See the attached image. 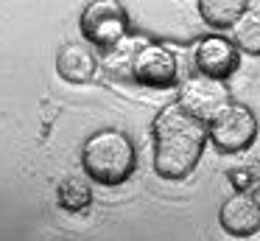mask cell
Segmentation results:
<instances>
[{"instance_id": "obj_1", "label": "cell", "mask_w": 260, "mask_h": 241, "mask_svg": "<svg viewBox=\"0 0 260 241\" xmlns=\"http://www.w3.org/2000/svg\"><path fill=\"white\" fill-rule=\"evenodd\" d=\"M154 146H157L154 151L157 171L168 179H182L202 157L204 129L179 106H165L154 121Z\"/></svg>"}, {"instance_id": "obj_2", "label": "cell", "mask_w": 260, "mask_h": 241, "mask_svg": "<svg viewBox=\"0 0 260 241\" xmlns=\"http://www.w3.org/2000/svg\"><path fill=\"white\" fill-rule=\"evenodd\" d=\"M104 59H107V67L115 78H126V82H135V84L162 87V84L174 82V73H176L174 56L162 45H154L148 39L123 37L112 48H107Z\"/></svg>"}, {"instance_id": "obj_3", "label": "cell", "mask_w": 260, "mask_h": 241, "mask_svg": "<svg viewBox=\"0 0 260 241\" xmlns=\"http://www.w3.org/2000/svg\"><path fill=\"white\" fill-rule=\"evenodd\" d=\"M84 168L95 182L120 185L135 168V149L129 138L115 129L95 132L84 143Z\"/></svg>"}, {"instance_id": "obj_4", "label": "cell", "mask_w": 260, "mask_h": 241, "mask_svg": "<svg viewBox=\"0 0 260 241\" xmlns=\"http://www.w3.org/2000/svg\"><path fill=\"white\" fill-rule=\"evenodd\" d=\"M226 106H230L226 87L215 78L207 76L187 78L179 90V110L185 115H190L193 121H215Z\"/></svg>"}, {"instance_id": "obj_5", "label": "cell", "mask_w": 260, "mask_h": 241, "mask_svg": "<svg viewBox=\"0 0 260 241\" xmlns=\"http://www.w3.org/2000/svg\"><path fill=\"white\" fill-rule=\"evenodd\" d=\"M81 31L98 45L112 48L115 42L126 37V14L123 6L115 0H95L81 14Z\"/></svg>"}, {"instance_id": "obj_6", "label": "cell", "mask_w": 260, "mask_h": 241, "mask_svg": "<svg viewBox=\"0 0 260 241\" xmlns=\"http://www.w3.org/2000/svg\"><path fill=\"white\" fill-rule=\"evenodd\" d=\"M254 115L246 110V106L230 104L218 118L213 121V129H210V138L218 146L221 151H243L249 143L254 140Z\"/></svg>"}, {"instance_id": "obj_7", "label": "cell", "mask_w": 260, "mask_h": 241, "mask_svg": "<svg viewBox=\"0 0 260 241\" xmlns=\"http://www.w3.org/2000/svg\"><path fill=\"white\" fill-rule=\"evenodd\" d=\"M221 227L232 235H252L257 233L260 227V210H257V202L252 199L249 194H238L232 199L224 202L221 207Z\"/></svg>"}, {"instance_id": "obj_8", "label": "cell", "mask_w": 260, "mask_h": 241, "mask_svg": "<svg viewBox=\"0 0 260 241\" xmlns=\"http://www.w3.org/2000/svg\"><path fill=\"white\" fill-rule=\"evenodd\" d=\"M196 62H199V67L207 73V78H215V82H218V78L230 76V73L235 70L238 53H235V48H232V42H226V39H221V37H207L199 45Z\"/></svg>"}, {"instance_id": "obj_9", "label": "cell", "mask_w": 260, "mask_h": 241, "mask_svg": "<svg viewBox=\"0 0 260 241\" xmlns=\"http://www.w3.org/2000/svg\"><path fill=\"white\" fill-rule=\"evenodd\" d=\"M56 67L68 82H90L92 73H95V59L92 53L79 42H70L59 50V59H56Z\"/></svg>"}, {"instance_id": "obj_10", "label": "cell", "mask_w": 260, "mask_h": 241, "mask_svg": "<svg viewBox=\"0 0 260 241\" xmlns=\"http://www.w3.org/2000/svg\"><path fill=\"white\" fill-rule=\"evenodd\" d=\"M246 3L241 0H202L199 3V11L204 14V20L215 28H224V25H235V20L243 14Z\"/></svg>"}, {"instance_id": "obj_11", "label": "cell", "mask_w": 260, "mask_h": 241, "mask_svg": "<svg viewBox=\"0 0 260 241\" xmlns=\"http://www.w3.org/2000/svg\"><path fill=\"white\" fill-rule=\"evenodd\" d=\"M92 202V191L90 185L84 182V179L79 177H70L64 179L62 185H59V205L64 207V210H81V207H87Z\"/></svg>"}, {"instance_id": "obj_12", "label": "cell", "mask_w": 260, "mask_h": 241, "mask_svg": "<svg viewBox=\"0 0 260 241\" xmlns=\"http://www.w3.org/2000/svg\"><path fill=\"white\" fill-rule=\"evenodd\" d=\"M235 39L243 50L257 53L260 50V17L254 11H246L235 20Z\"/></svg>"}, {"instance_id": "obj_13", "label": "cell", "mask_w": 260, "mask_h": 241, "mask_svg": "<svg viewBox=\"0 0 260 241\" xmlns=\"http://www.w3.org/2000/svg\"><path fill=\"white\" fill-rule=\"evenodd\" d=\"M249 179H252V177H249V174H241L238 168L232 171V182H235V185H249Z\"/></svg>"}]
</instances>
